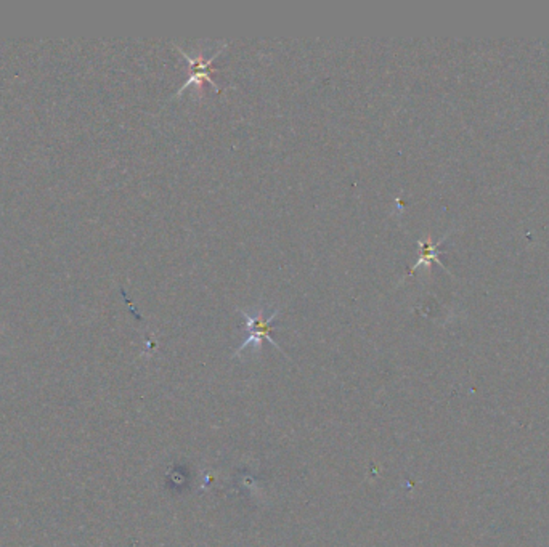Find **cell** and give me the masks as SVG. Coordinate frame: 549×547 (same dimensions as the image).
<instances>
[{
    "instance_id": "3957f363",
    "label": "cell",
    "mask_w": 549,
    "mask_h": 547,
    "mask_svg": "<svg viewBox=\"0 0 549 547\" xmlns=\"http://www.w3.org/2000/svg\"><path fill=\"white\" fill-rule=\"evenodd\" d=\"M419 246H421V257L418 262L415 263V267L410 270V275L415 272L416 268L421 267V265H429L431 262H434L437 260V254H435V249H437V244H432L431 242V238L426 241H419Z\"/></svg>"
},
{
    "instance_id": "6da1fadb",
    "label": "cell",
    "mask_w": 549,
    "mask_h": 547,
    "mask_svg": "<svg viewBox=\"0 0 549 547\" xmlns=\"http://www.w3.org/2000/svg\"><path fill=\"white\" fill-rule=\"evenodd\" d=\"M176 45V49L178 50V53H180V55L185 58V60L188 61V79L187 81L183 82V86L180 87V90H178V92L173 95V97H180V95L185 92V88H188L190 86H196V88H199L201 90L203 88V84L204 82H208V84H210V86H212L214 88H215V92L217 93H220L222 90H220V87L217 86V84L214 82V79L210 77L212 76V72H217L219 69L217 68H214V60L215 58H217L219 55H220V52H224L225 49H226V45L229 44H224L220 47V50H217L214 53L212 56H209V58H204L203 56V53H199L198 56H190L187 52H185L183 49H180V47H178L177 44H173Z\"/></svg>"
},
{
    "instance_id": "7a4b0ae2",
    "label": "cell",
    "mask_w": 549,
    "mask_h": 547,
    "mask_svg": "<svg viewBox=\"0 0 549 547\" xmlns=\"http://www.w3.org/2000/svg\"><path fill=\"white\" fill-rule=\"evenodd\" d=\"M240 313L242 316H245L246 320V329H247V337L246 341L242 342L241 347L236 350L235 355H240L242 350H246L249 347L251 344H256V345H261V342L263 339H267L268 342L272 345H274L278 350H281V347L277 344V341L272 337V325L274 321V318L278 316L279 310H274L273 313H270V316L265 318L263 316V308H257V313L256 315H251V313H247L246 310H240Z\"/></svg>"
}]
</instances>
